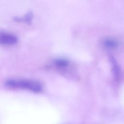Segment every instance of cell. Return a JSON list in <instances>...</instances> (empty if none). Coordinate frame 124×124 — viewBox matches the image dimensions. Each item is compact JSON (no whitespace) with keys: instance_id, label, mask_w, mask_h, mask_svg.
Instances as JSON below:
<instances>
[{"instance_id":"1","label":"cell","mask_w":124,"mask_h":124,"mask_svg":"<svg viewBox=\"0 0 124 124\" xmlns=\"http://www.w3.org/2000/svg\"><path fill=\"white\" fill-rule=\"evenodd\" d=\"M5 85L11 88H19L29 90L34 93H40L42 86L37 81L25 79H9L5 81Z\"/></svg>"},{"instance_id":"2","label":"cell","mask_w":124,"mask_h":124,"mask_svg":"<svg viewBox=\"0 0 124 124\" xmlns=\"http://www.w3.org/2000/svg\"><path fill=\"white\" fill-rule=\"evenodd\" d=\"M18 41L17 37L13 34L0 32V44L4 45H13Z\"/></svg>"},{"instance_id":"3","label":"cell","mask_w":124,"mask_h":124,"mask_svg":"<svg viewBox=\"0 0 124 124\" xmlns=\"http://www.w3.org/2000/svg\"><path fill=\"white\" fill-rule=\"evenodd\" d=\"M109 59L111 63L112 69L111 70L113 75L114 78L116 81H118L121 78V69L120 68V66L118 65L117 62L113 57L110 56L109 57Z\"/></svg>"},{"instance_id":"4","label":"cell","mask_w":124,"mask_h":124,"mask_svg":"<svg viewBox=\"0 0 124 124\" xmlns=\"http://www.w3.org/2000/svg\"><path fill=\"white\" fill-rule=\"evenodd\" d=\"M102 44L104 47L109 49H114L118 45V41L115 39L111 37L104 38L102 42Z\"/></svg>"},{"instance_id":"5","label":"cell","mask_w":124,"mask_h":124,"mask_svg":"<svg viewBox=\"0 0 124 124\" xmlns=\"http://www.w3.org/2000/svg\"><path fill=\"white\" fill-rule=\"evenodd\" d=\"M32 14L31 12H29L24 17H15L14 20L16 22H25L28 23H30L32 20Z\"/></svg>"},{"instance_id":"6","label":"cell","mask_w":124,"mask_h":124,"mask_svg":"<svg viewBox=\"0 0 124 124\" xmlns=\"http://www.w3.org/2000/svg\"><path fill=\"white\" fill-rule=\"evenodd\" d=\"M54 65L58 68L62 69L65 68L68 65V62L63 59H58L54 61Z\"/></svg>"}]
</instances>
